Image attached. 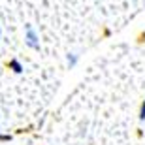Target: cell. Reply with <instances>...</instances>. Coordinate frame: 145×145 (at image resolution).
Returning a JSON list of instances; mask_svg holds the SVG:
<instances>
[{
	"label": "cell",
	"mask_w": 145,
	"mask_h": 145,
	"mask_svg": "<svg viewBox=\"0 0 145 145\" xmlns=\"http://www.w3.org/2000/svg\"><path fill=\"white\" fill-rule=\"evenodd\" d=\"M25 43H27L30 49H40V38H38L36 30H34L30 25H27V32H25Z\"/></svg>",
	"instance_id": "1"
},
{
	"label": "cell",
	"mask_w": 145,
	"mask_h": 145,
	"mask_svg": "<svg viewBox=\"0 0 145 145\" xmlns=\"http://www.w3.org/2000/svg\"><path fill=\"white\" fill-rule=\"evenodd\" d=\"M77 60H79V55L77 53H68V57H66V62H68L70 68H74V66L77 64Z\"/></svg>",
	"instance_id": "2"
},
{
	"label": "cell",
	"mask_w": 145,
	"mask_h": 145,
	"mask_svg": "<svg viewBox=\"0 0 145 145\" xmlns=\"http://www.w3.org/2000/svg\"><path fill=\"white\" fill-rule=\"evenodd\" d=\"M10 68L15 72V74H21V72H23V66H21V62H19L17 59H11L10 60Z\"/></svg>",
	"instance_id": "3"
},
{
	"label": "cell",
	"mask_w": 145,
	"mask_h": 145,
	"mask_svg": "<svg viewBox=\"0 0 145 145\" xmlns=\"http://www.w3.org/2000/svg\"><path fill=\"white\" fill-rule=\"evenodd\" d=\"M140 121H145V100L141 102V108H140Z\"/></svg>",
	"instance_id": "4"
},
{
	"label": "cell",
	"mask_w": 145,
	"mask_h": 145,
	"mask_svg": "<svg viewBox=\"0 0 145 145\" xmlns=\"http://www.w3.org/2000/svg\"><path fill=\"white\" fill-rule=\"evenodd\" d=\"M10 140H11L10 134H2V132H0V141H10Z\"/></svg>",
	"instance_id": "5"
},
{
	"label": "cell",
	"mask_w": 145,
	"mask_h": 145,
	"mask_svg": "<svg viewBox=\"0 0 145 145\" xmlns=\"http://www.w3.org/2000/svg\"><path fill=\"white\" fill-rule=\"evenodd\" d=\"M0 38H2V30H0Z\"/></svg>",
	"instance_id": "6"
}]
</instances>
